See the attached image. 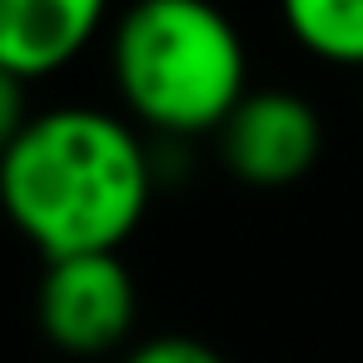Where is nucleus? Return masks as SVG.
<instances>
[{
  "mask_svg": "<svg viewBox=\"0 0 363 363\" xmlns=\"http://www.w3.org/2000/svg\"><path fill=\"white\" fill-rule=\"evenodd\" d=\"M155 155L135 120L100 105L35 110L0 160V209L40 259L120 254L150 214Z\"/></svg>",
  "mask_w": 363,
  "mask_h": 363,
  "instance_id": "1",
  "label": "nucleus"
},
{
  "mask_svg": "<svg viewBox=\"0 0 363 363\" xmlns=\"http://www.w3.org/2000/svg\"><path fill=\"white\" fill-rule=\"evenodd\" d=\"M110 75L140 130L219 135L249 95V50L214 0H130L110 26Z\"/></svg>",
  "mask_w": 363,
  "mask_h": 363,
  "instance_id": "2",
  "label": "nucleus"
},
{
  "mask_svg": "<svg viewBox=\"0 0 363 363\" xmlns=\"http://www.w3.org/2000/svg\"><path fill=\"white\" fill-rule=\"evenodd\" d=\"M135 279L120 254H75L50 259L35 289L40 333L75 358H100L120 348L135 328Z\"/></svg>",
  "mask_w": 363,
  "mask_h": 363,
  "instance_id": "3",
  "label": "nucleus"
},
{
  "mask_svg": "<svg viewBox=\"0 0 363 363\" xmlns=\"http://www.w3.org/2000/svg\"><path fill=\"white\" fill-rule=\"evenodd\" d=\"M219 160L249 189L298 184L323 155V120L294 90H249L219 125Z\"/></svg>",
  "mask_w": 363,
  "mask_h": 363,
  "instance_id": "4",
  "label": "nucleus"
},
{
  "mask_svg": "<svg viewBox=\"0 0 363 363\" xmlns=\"http://www.w3.org/2000/svg\"><path fill=\"white\" fill-rule=\"evenodd\" d=\"M110 21V0H0V70L26 85L80 60Z\"/></svg>",
  "mask_w": 363,
  "mask_h": 363,
  "instance_id": "5",
  "label": "nucleus"
},
{
  "mask_svg": "<svg viewBox=\"0 0 363 363\" xmlns=\"http://www.w3.org/2000/svg\"><path fill=\"white\" fill-rule=\"evenodd\" d=\"M279 16L313 60L363 70V0H279Z\"/></svg>",
  "mask_w": 363,
  "mask_h": 363,
  "instance_id": "6",
  "label": "nucleus"
},
{
  "mask_svg": "<svg viewBox=\"0 0 363 363\" xmlns=\"http://www.w3.org/2000/svg\"><path fill=\"white\" fill-rule=\"evenodd\" d=\"M125 363H229L214 343L189 338V333H155L125 353Z\"/></svg>",
  "mask_w": 363,
  "mask_h": 363,
  "instance_id": "7",
  "label": "nucleus"
},
{
  "mask_svg": "<svg viewBox=\"0 0 363 363\" xmlns=\"http://www.w3.org/2000/svg\"><path fill=\"white\" fill-rule=\"evenodd\" d=\"M30 85L11 70H0V160H6V150L21 140V130L30 125Z\"/></svg>",
  "mask_w": 363,
  "mask_h": 363,
  "instance_id": "8",
  "label": "nucleus"
}]
</instances>
